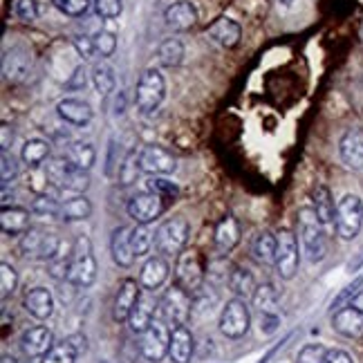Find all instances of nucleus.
Instances as JSON below:
<instances>
[{
  "mask_svg": "<svg viewBox=\"0 0 363 363\" xmlns=\"http://www.w3.org/2000/svg\"><path fill=\"white\" fill-rule=\"evenodd\" d=\"M323 227L325 225L318 220L314 208L303 206L298 211V235L303 242V251L310 262H320L328 254V240Z\"/></svg>",
  "mask_w": 363,
  "mask_h": 363,
  "instance_id": "f257e3e1",
  "label": "nucleus"
},
{
  "mask_svg": "<svg viewBox=\"0 0 363 363\" xmlns=\"http://www.w3.org/2000/svg\"><path fill=\"white\" fill-rule=\"evenodd\" d=\"M45 179L48 184L57 186L59 191H67V193H77L83 195L90 186V177L88 171H81L69 162L65 155L63 157H54L48 162L45 166Z\"/></svg>",
  "mask_w": 363,
  "mask_h": 363,
  "instance_id": "f03ea898",
  "label": "nucleus"
},
{
  "mask_svg": "<svg viewBox=\"0 0 363 363\" xmlns=\"http://www.w3.org/2000/svg\"><path fill=\"white\" fill-rule=\"evenodd\" d=\"M96 281V260L92 254V242L86 235H79L72 247V262H69L67 283L74 287H90Z\"/></svg>",
  "mask_w": 363,
  "mask_h": 363,
  "instance_id": "7ed1b4c3",
  "label": "nucleus"
},
{
  "mask_svg": "<svg viewBox=\"0 0 363 363\" xmlns=\"http://www.w3.org/2000/svg\"><path fill=\"white\" fill-rule=\"evenodd\" d=\"M204 276H206V269H204V260L200 256V251H195V249L182 251L175 264V285L193 296L202 289Z\"/></svg>",
  "mask_w": 363,
  "mask_h": 363,
  "instance_id": "20e7f679",
  "label": "nucleus"
},
{
  "mask_svg": "<svg viewBox=\"0 0 363 363\" xmlns=\"http://www.w3.org/2000/svg\"><path fill=\"white\" fill-rule=\"evenodd\" d=\"M171 334L173 330L169 328V323H164L157 316L144 334H139L142 337L139 339V352H142V357L148 363H160L171 352Z\"/></svg>",
  "mask_w": 363,
  "mask_h": 363,
  "instance_id": "39448f33",
  "label": "nucleus"
},
{
  "mask_svg": "<svg viewBox=\"0 0 363 363\" xmlns=\"http://www.w3.org/2000/svg\"><path fill=\"white\" fill-rule=\"evenodd\" d=\"M191 307H193V298L189 291L173 285L171 289H166V294L160 298L157 316L164 320V323H169L173 328L186 325V320L191 316Z\"/></svg>",
  "mask_w": 363,
  "mask_h": 363,
  "instance_id": "423d86ee",
  "label": "nucleus"
},
{
  "mask_svg": "<svg viewBox=\"0 0 363 363\" xmlns=\"http://www.w3.org/2000/svg\"><path fill=\"white\" fill-rule=\"evenodd\" d=\"M191 227L184 218H171L155 231V249L162 256H179L189 240Z\"/></svg>",
  "mask_w": 363,
  "mask_h": 363,
  "instance_id": "0eeeda50",
  "label": "nucleus"
},
{
  "mask_svg": "<svg viewBox=\"0 0 363 363\" xmlns=\"http://www.w3.org/2000/svg\"><path fill=\"white\" fill-rule=\"evenodd\" d=\"M164 96H166V81H164L162 72L155 67H148L142 74V79H139L137 90H135L137 108L142 110V113H152V110L160 108Z\"/></svg>",
  "mask_w": 363,
  "mask_h": 363,
  "instance_id": "6e6552de",
  "label": "nucleus"
},
{
  "mask_svg": "<svg viewBox=\"0 0 363 363\" xmlns=\"http://www.w3.org/2000/svg\"><path fill=\"white\" fill-rule=\"evenodd\" d=\"M337 233L341 240H354L363 227V202L359 195H345L337 204Z\"/></svg>",
  "mask_w": 363,
  "mask_h": 363,
  "instance_id": "1a4fd4ad",
  "label": "nucleus"
},
{
  "mask_svg": "<svg viewBox=\"0 0 363 363\" xmlns=\"http://www.w3.org/2000/svg\"><path fill=\"white\" fill-rule=\"evenodd\" d=\"M251 325V312L245 303V298H231L227 305L222 307L220 314V332L225 334L227 339H242L249 332Z\"/></svg>",
  "mask_w": 363,
  "mask_h": 363,
  "instance_id": "9d476101",
  "label": "nucleus"
},
{
  "mask_svg": "<svg viewBox=\"0 0 363 363\" xmlns=\"http://www.w3.org/2000/svg\"><path fill=\"white\" fill-rule=\"evenodd\" d=\"M278 238V249H276V262L274 267L278 272V276L285 278V281H291L298 272L301 264V249H298V240L296 235L289 229H283L276 233Z\"/></svg>",
  "mask_w": 363,
  "mask_h": 363,
  "instance_id": "9b49d317",
  "label": "nucleus"
},
{
  "mask_svg": "<svg viewBox=\"0 0 363 363\" xmlns=\"http://www.w3.org/2000/svg\"><path fill=\"white\" fill-rule=\"evenodd\" d=\"M21 249L25 256L34 260H54L61 254V240L52 233H43L38 229H30L23 233L21 238Z\"/></svg>",
  "mask_w": 363,
  "mask_h": 363,
  "instance_id": "f8f14e48",
  "label": "nucleus"
},
{
  "mask_svg": "<svg viewBox=\"0 0 363 363\" xmlns=\"http://www.w3.org/2000/svg\"><path fill=\"white\" fill-rule=\"evenodd\" d=\"M166 208V202L162 195L152 193V191H144L137 193L128 202V216L137 222V225H150L155 222Z\"/></svg>",
  "mask_w": 363,
  "mask_h": 363,
  "instance_id": "ddd939ff",
  "label": "nucleus"
},
{
  "mask_svg": "<svg viewBox=\"0 0 363 363\" xmlns=\"http://www.w3.org/2000/svg\"><path fill=\"white\" fill-rule=\"evenodd\" d=\"M139 169L148 175H169L177 169L175 157L162 146H146L139 152Z\"/></svg>",
  "mask_w": 363,
  "mask_h": 363,
  "instance_id": "4468645a",
  "label": "nucleus"
},
{
  "mask_svg": "<svg viewBox=\"0 0 363 363\" xmlns=\"http://www.w3.org/2000/svg\"><path fill=\"white\" fill-rule=\"evenodd\" d=\"M32 69V54L23 45H13L3 57V74L9 83H21Z\"/></svg>",
  "mask_w": 363,
  "mask_h": 363,
  "instance_id": "2eb2a0df",
  "label": "nucleus"
},
{
  "mask_svg": "<svg viewBox=\"0 0 363 363\" xmlns=\"http://www.w3.org/2000/svg\"><path fill=\"white\" fill-rule=\"evenodd\" d=\"M54 347V334L45 325H36L23 332L21 337V350L30 359H43Z\"/></svg>",
  "mask_w": 363,
  "mask_h": 363,
  "instance_id": "dca6fc26",
  "label": "nucleus"
},
{
  "mask_svg": "<svg viewBox=\"0 0 363 363\" xmlns=\"http://www.w3.org/2000/svg\"><path fill=\"white\" fill-rule=\"evenodd\" d=\"M139 298H142V285H139L135 278H123L119 289H117L115 305H113L115 320H119V323L128 320V316L135 310V305H137Z\"/></svg>",
  "mask_w": 363,
  "mask_h": 363,
  "instance_id": "f3484780",
  "label": "nucleus"
},
{
  "mask_svg": "<svg viewBox=\"0 0 363 363\" xmlns=\"http://www.w3.org/2000/svg\"><path fill=\"white\" fill-rule=\"evenodd\" d=\"M332 328L345 339H363V312L352 305L341 307L332 314Z\"/></svg>",
  "mask_w": 363,
  "mask_h": 363,
  "instance_id": "a211bd4d",
  "label": "nucleus"
},
{
  "mask_svg": "<svg viewBox=\"0 0 363 363\" xmlns=\"http://www.w3.org/2000/svg\"><path fill=\"white\" fill-rule=\"evenodd\" d=\"M341 160L347 169L361 171L363 169V128H350L341 137Z\"/></svg>",
  "mask_w": 363,
  "mask_h": 363,
  "instance_id": "6ab92c4d",
  "label": "nucleus"
},
{
  "mask_svg": "<svg viewBox=\"0 0 363 363\" xmlns=\"http://www.w3.org/2000/svg\"><path fill=\"white\" fill-rule=\"evenodd\" d=\"M164 21L166 25L175 32H186L198 23V9L191 3V0H177L171 7H166L164 11Z\"/></svg>",
  "mask_w": 363,
  "mask_h": 363,
  "instance_id": "aec40b11",
  "label": "nucleus"
},
{
  "mask_svg": "<svg viewBox=\"0 0 363 363\" xmlns=\"http://www.w3.org/2000/svg\"><path fill=\"white\" fill-rule=\"evenodd\" d=\"M169 274H171V267H169V262H166V258L152 256L144 262L142 272H139V285L148 291H155L166 283Z\"/></svg>",
  "mask_w": 363,
  "mask_h": 363,
  "instance_id": "412c9836",
  "label": "nucleus"
},
{
  "mask_svg": "<svg viewBox=\"0 0 363 363\" xmlns=\"http://www.w3.org/2000/svg\"><path fill=\"white\" fill-rule=\"evenodd\" d=\"M206 34L211 40H216L218 45L231 50V48H235L240 43L242 30H240V25L235 21H231V18H218L216 23L208 25Z\"/></svg>",
  "mask_w": 363,
  "mask_h": 363,
  "instance_id": "4be33fe9",
  "label": "nucleus"
},
{
  "mask_svg": "<svg viewBox=\"0 0 363 363\" xmlns=\"http://www.w3.org/2000/svg\"><path fill=\"white\" fill-rule=\"evenodd\" d=\"M23 305H25V310L30 312L34 318L45 320L54 312V296H52V291L45 289V287H34V289H30L25 294Z\"/></svg>",
  "mask_w": 363,
  "mask_h": 363,
  "instance_id": "5701e85b",
  "label": "nucleus"
},
{
  "mask_svg": "<svg viewBox=\"0 0 363 363\" xmlns=\"http://www.w3.org/2000/svg\"><path fill=\"white\" fill-rule=\"evenodd\" d=\"M130 231L128 227H117L113 231V238H110V251H113V260L119 267H130L135 262V249L130 242Z\"/></svg>",
  "mask_w": 363,
  "mask_h": 363,
  "instance_id": "b1692460",
  "label": "nucleus"
},
{
  "mask_svg": "<svg viewBox=\"0 0 363 363\" xmlns=\"http://www.w3.org/2000/svg\"><path fill=\"white\" fill-rule=\"evenodd\" d=\"M0 229L7 235H23L25 231H30V211L23 206H3Z\"/></svg>",
  "mask_w": 363,
  "mask_h": 363,
  "instance_id": "393cba45",
  "label": "nucleus"
},
{
  "mask_svg": "<svg viewBox=\"0 0 363 363\" xmlns=\"http://www.w3.org/2000/svg\"><path fill=\"white\" fill-rule=\"evenodd\" d=\"M193 350H195V343H193V334L186 325H177L173 328V334H171V361L173 363H191V357H193Z\"/></svg>",
  "mask_w": 363,
  "mask_h": 363,
  "instance_id": "a878e982",
  "label": "nucleus"
},
{
  "mask_svg": "<svg viewBox=\"0 0 363 363\" xmlns=\"http://www.w3.org/2000/svg\"><path fill=\"white\" fill-rule=\"evenodd\" d=\"M155 312H157V305L152 303V298L142 296V298L137 301L135 310L130 312V316H128V320H125V323H128V328H130L133 334H144L150 328L152 320L157 318Z\"/></svg>",
  "mask_w": 363,
  "mask_h": 363,
  "instance_id": "bb28decb",
  "label": "nucleus"
},
{
  "mask_svg": "<svg viewBox=\"0 0 363 363\" xmlns=\"http://www.w3.org/2000/svg\"><path fill=\"white\" fill-rule=\"evenodd\" d=\"M57 113L63 121L72 123V125H88L92 121V108L90 104L81 101V99H63L57 106Z\"/></svg>",
  "mask_w": 363,
  "mask_h": 363,
  "instance_id": "cd10ccee",
  "label": "nucleus"
},
{
  "mask_svg": "<svg viewBox=\"0 0 363 363\" xmlns=\"http://www.w3.org/2000/svg\"><path fill=\"white\" fill-rule=\"evenodd\" d=\"M240 222L233 216H225L216 227V245L222 251H231L235 245L240 242Z\"/></svg>",
  "mask_w": 363,
  "mask_h": 363,
  "instance_id": "c85d7f7f",
  "label": "nucleus"
},
{
  "mask_svg": "<svg viewBox=\"0 0 363 363\" xmlns=\"http://www.w3.org/2000/svg\"><path fill=\"white\" fill-rule=\"evenodd\" d=\"M229 289L233 291L238 298H254L256 294V278L247 267H233L229 274V281H227Z\"/></svg>",
  "mask_w": 363,
  "mask_h": 363,
  "instance_id": "c756f323",
  "label": "nucleus"
},
{
  "mask_svg": "<svg viewBox=\"0 0 363 363\" xmlns=\"http://www.w3.org/2000/svg\"><path fill=\"white\" fill-rule=\"evenodd\" d=\"M276 249H278V238L269 231H260L254 242H251V254L260 264H274L276 262Z\"/></svg>",
  "mask_w": 363,
  "mask_h": 363,
  "instance_id": "7c9ffc66",
  "label": "nucleus"
},
{
  "mask_svg": "<svg viewBox=\"0 0 363 363\" xmlns=\"http://www.w3.org/2000/svg\"><path fill=\"white\" fill-rule=\"evenodd\" d=\"M312 202H314V211L318 216V220L323 222V225H330L337 218V206H334V200H332V193L328 186H316L312 191Z\"/></svg>",
  "mask_w": 363,
  "mask_h": 363,
  "instance_id": "2f4dec72",
  "label": "nucleus"
},
{
  "mask_svg": "<svg viewBox=\"0 0 363 363\" xmlns=\"http://www.w3.org/2000/svg\"><path fill=\"white\" fill-rule=\"evenodd\" d=\"M65 157L72 162L77 169L81 171H90L94 162H96V150L92 144H86V142H74L69 144V148L65 150Z\"/></svg>",
  "mask_w": 363,
  "mask_h": 363,
  "instance_id": "473e14b6",
  "label": "nucleus"
},
{
  "mask_svg": "<svg viewBox=\"0 0 363 363\" xmlns=\"http://www.w3.org/2000/svg\"><path fill=\"white\" fill-rule=\"evenodd\" d=\"M92 213V204L86 195H77V198L67 200L61 204V213L59 218L65 222H79V220H88Z\"/></svg>",
  "mask_w": 363,
  "mask_h": 363,
  "instance_id": "72a5a7b5",
  "label": "nucleus"
},
{
  "mask_svg": "<svg viewBox=\"0 0 363 363\" xmlns=\"http://www.w3.org/2000/svg\"><path fill=\"white\" fill-rule=\"evenodd\" d=\"M48 157H50V144L43 142V139H30V142H25L21 150V160L30 169H38Z\"/></svg>",
  "mask_w": 363,
  "mask_h": 363,
  "instance_id": "f704fd0d",
  "label": "nucleus"
},
{
  "mask_svg": "<svg viewBox=\"0 0 363 363\" xmlns=\"http://www.w3.org/2000/svg\"><path fill=\"white\" fill-rule=\"evenodd\" d=\"M254 307L260 314H274L278 316V291L272 283H264L256 287V294H254Z\"/></svg>",
  "mask_w": 363,
  "mask_h": 363,
  "instance_id": "c9c22d12",
  "label": "nucleus"
},
{
  "mask_svg": "<svg viewBox=\"0 0 363 363\" xmlns=\"http://www.w3.org/2000/svg\"><path fill=\"white\" fill-rule=\"evenodd\" d=\"M157 59L164 67H177L184 61V45L177 38H166L157 48Z\"/></svg>",
  "mask_w": 363,
  "mask_h": 363,
  "instance_id": "e433bc0d",
  "label": "nucleus"
},
{
  "mask_svg": "<svg viewBox=\"0 0 363 363\" xmlns=\"http://www.w3.org/2000/svg\"><path fill=\"white\" fill-rule=\"evenodd\" d=\"M130 242H133V249H135L137 258L148 256L152 245H155V233L148 229V225H137L130 231Z\"/></svg>",
  "mask_w": 363,
  "mask_h": 363,
  "instance_id": "4c0bfd02",
  "label": "nucleus"
},
{
  "mask_svg": "<svg viewBox=\"0 0 363 363\" xmlns=\"http://www.w3.org/2000/svg\"><path fill=\"white\" fill-rule=\"evenodd\" d=\"M92 83H94L96 92H99L101 96L113 92L115 90V72H113V67L106 65V63H96L92 67Z\"/></svg>",
  "mask_w": 363,
  "mask_h": 363,
  "instance_id": "58836bf2",
  "label": "nucleus"
},
{
  "mask_svg": "<svg viewBox=\"0 0 363 363\" xmlns=\"http://www.w3.org/2000/svg\"><path fill=\"white\" fill-rule=\"evenodd\" d=\"M79 357V350L67 339L61 343H54L52 350L43 357V363H74Z\"/></svg>",
  "mask_w": 363,
  "mask_h": 363,
  "instance_id": "ea45409f",
  "label": "nucleus"
},
{
  "mask_svg": "<svg viewBox=\"0 0 363 363\" xmlns=\"http://www.w3.org/2000/svg\"><path fill=\"white\" fill-rule=\"evenodd\" d=\"M32 211H34V213H38V216L59 218V213H61V204L57 202V198H54V195L40 193L38 198L32 202Z\"/></svg>",
  "mask_w": 363,
  "mask_h": 363,
  "instance_id": "a19ab883",
  "label": "nucleus"
},
{
  "mask_svg": "<svg viewBox=\"0 0 363 363\" xmlns=\"http://www.w3.org/2000/svg\"><path fill=\"white\" fill-rule=\"evenodd\" d=\"M139 155L137 152H130L128 157H125L119 166V182L123 186H130L133 182H137V175H139Z\"/></svg>",
  "mask_w": 363,
  "mask_h": 363,
  "instance_id": "79ce46f5",
  "label": "nucleus"
},
{
  "mask_svg": "<svg viewBox=\"0 0 363 363\" xmlns=\"http://www.w3.org/2000/svg\"><path fill=\"white\" fill-rule=\"evenodd\" d=\"M92 38H94V48H96V54H99L101 59L113 57L115 50H117V38H115V34H113V32H106V30H101V32H96Z\"/></svg>",
  "mask_w": 363,
  "mask_h": 363,
  "instance_id": "37998d69",
  "label": "nucleus"
},
{
  "mask_svg": "<svg viewBox=\"0 0 363 363\" xmlns=\"http://www.w3.org/2000/svg\"><path fill=\"white\" fill-rule=\"evenodd\" d=\"M16 285H18V274H16V269H13L9 262H3V264H0V294H3V298H7L9 294H13Z\"/></svg>",
  "mask_w": 363,
  "mask_h": 363,
  "instance_id": "c03bdc74",
  "label": "nucleus"
},
{
  "mask_svg": "<svg viewBox=\"0 0 363 363\" xmlns=\"http://www.w3.org/2000/svg\"><path fill=\"white\" fill-rule=\"evenodd\" d=\"M328 354V347L320 343H310L305 345L296 357V363H323Z\"/></svg>",
  "mask_w": 363,
  "mask_h": 363,
  "instance_id": "a18cd8bd",
  "label": "nucleus"
},
{
  "mask_svg": "<svg viewBox=\"0 0 363 363\" xmlns=\"http://www.w3.org/2000/svg\"><path fill=\"white\" fill-rule=\"evenodd\" d=\"M94 11L99 18H117L123 11V0H94Z\"/></svg>",
  "mask_w": 363,
  "mask_h": 363,
  "instance_id": "49530a36",
  "label": "nucleus"
},
{
  "mask_svg": "<svg viewBox=\"0 0 363 363\" xmlns=\"http://www.w3.org/2000/svg\"><path fill=\"white\" fill-rule=\"evenodd\" d=\"M52 5L61 9L67 16H83L90 7V0H52Z\"/></svg>",
  "mask_w": 363,
  "mask_h": 363,
  "instance_id": "de8ad7c7",
  "label": "nucleus"
},
{
  "mask_svg": "<svg viewBox=\"0 0 363 363\" xmlns=\"http://www.w3.org/2000/svg\"><path fill=\"white\" fill-rule=\"evenodd\" d=\"M146 189L152 191V193H157V195H162L164 200H166V198H177V193H179L173 182L162 179V177H150V179L146 182Z\"/></svg>",
  "mask_w": 363,
  "mask_h": 363,
  "instance_id": "09e8293b",
  "label": "nucleus"
},
{
  "mask_svg": "<svg viewBox=\"0 0 363 363\" xmlns=\"http://www.w3.org/2000/svg\"><path fill=\"white\" fill-rule=\"evenodd\" d=\"M69 262H72V254L67 256H57L54 260L48 262V272L52 278H57V281H67V274H69Z\"/></svg>",
  "mask_w": 363,
  "mask_h": 363,
  "instance_id": "8fccbe9b",
  "label": "nucleus"
},
{
  "mask_svg": "<svg viewBox=\"0 0 363 363\" xmlns=\"http://www.w3.org/2000/svg\"><path fill=\"white\" fill-rule=\"evenodd\" d=\"M361 287H363V278H357V281L352 283V285H347L341 294L334 298V303H332V312H337V310H341V307H347L352 303V298L359 294L361 291Z\"/></svg>",
  "mask_w": 363,
  "mask_h": 363,
  "instance_id": "3c124183",
  "label": "nucleus"
},
{
  "mask_svg": "<svg viewBox=\"0 0 363 363\" xmlns=\"http://www.w3.org/2000/svg\"><path fill=\"white\" fill-rule=\"evenodd\" d=\"M13 11H16V16L25 23H32L36 21L38 16V7H36V0H16V5H13Z\"/></svg>",
  "mask_w": 363,
  "mask_h": 363,
  "instance_id": "603ef678",
  "label": "nucleus"
},
{
  "mask_svg": "<svg viewBox=\"0 0 363 363\" xmlns=\"http://www.w3.org/2000/svg\"><path fill=\"white\" fill-rule=\"evenodd\" d=\"M18 175V164L9 155V150H3V166H0V177H3V186H9V182Z\"/></svg>",
  "mask_w": 363,
  "mask_h": 363,
  "instance_id": "864d4df0",
  "label": "nucleus"
},
{
  "mask_svg": "<svg viewBox=\"0 0 363 363\" xmlns=\"http://www.w3.org/2000/svg\"><path fill=\"white\" fill-rule=\"evenodd\" d=\"M74 48H77V52H79L86 61L92 59L94 54H96L94 38H90V36H79V38H74Z\"/></svg>",
  "mask_w": 363,
  "mask_h": 363,
  "instance_id": "5fc2aeb1",
  "label": "nucleus"
},
{
  "mask_svg": "<svg viewBox=\"0 0 363 363\" xmlns=\"http://www.w3.org/2000/svg\"><path fill=\"white\" fill-rule=\"evenodd\" d=\"M323 363H354V359L350 352L341 350V347H332V350H328Z\"/></svg>",
  "mask_w": 363,
  "mask_h": 363,
  "instance_id": "6e6d98bb",
  "label": "nucleus"
},
{
  "mask_svg": "<svg viewBox=\"0 0 363 363\" xmlns=\"http://www.w3.org/2000/svg\"><path fill=\"white\" fill-rule=\"evenodd\" d=\"M86 83H88V72H86V67L79 65V67L74 69L72 79L67 81V88H69V90H81V88H86Z\"/></svg>",
  "mask_w": 363,
  "mask_h": 363,
  "instance_id": "4d7b16f0",
  "label": "nucleus"
},
{
  "mask_svg": "<svg viewBox=\"0 0 363 363\" xmlns=\"http://www.w3.org/2000/svg\"><path fill=\"white\" fill-rule=\"evenodd\" d=\"M278 316H274V314H260V332L262 334H274L276 330H278Z\"/></svg>",
  "mask_w": 363,
  "mask_h": 363,
  "instance_id": "13d9d810",
  "label": "nucleus"
},
{
  "mask_svg": "<svg viewBox=\"0 0 363 363\" xmlns=\"http://www.w3.org/2000/svg\"><path fill=\"white\" fill-rule=\"evenodd\" d=\"M0 133H3V139H0V148H3V150H9L11 139H13L11 125H9V123H3V128H0Z\"/></svg>",
  "mask_w": 363,
  "mask_h": 363,
  "instance_id": "bf43d9fd",
  "label": "nucleus"
},
{
  "mask_svg": "<svg viewBox=\"0 0 363 363\" xmlns=\"http://www.w3.org/2000/svg\"><path fill=\"white\" fill-rule=\"evenodd\" d=\"M67 341L77 347L79 354H81L83 350H86V337H81V334H72V337H67Z\"/></svg>",
  "mask_w": 363,
  "mask_h": 363,
  "instance_id": "052dcab7",
  "label": "nucleus"
},
{
  "mask_svg": "<svg viewBox=\"0 0 363 363\" xmlns=\"http://www.w3.org/2000/svg\"><path fill=\"white\" fill-rule=\"evenodd\" d=\"M352 307H354V310H359V312H363V289L359 291V294L352 298V303H350Z\"/></svg>",
  "mask_w": 363,
  "mask_h": 363,
  "instance_id": "680f3d73",
  "label": "nucleus"
}]
</instances>
